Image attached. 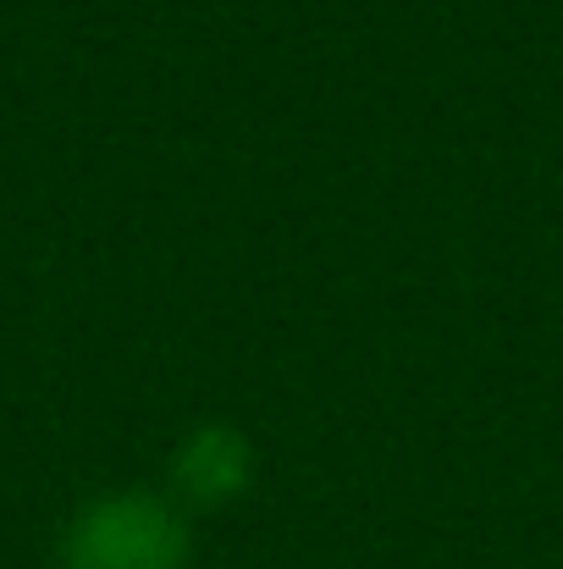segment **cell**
<instances>
[{
  "mask_svg": "<svg viewBox=\"0 0 563 569\" xmlns=\"http://www.w3.org/2000/svg\"><path fill=\"white\" fill-rule=\"evenodd\" d=\"M155 559H161V537L128 520H100L83 537V569H155Z\"/></svg>",
  "mask_w": 563,
  "mask_h": 569,
  "instance_id": "1",
  "label": "cell"
}]
</instances>
